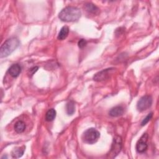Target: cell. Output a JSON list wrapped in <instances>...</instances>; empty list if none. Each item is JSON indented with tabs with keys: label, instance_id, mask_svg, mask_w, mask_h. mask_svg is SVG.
<instances>
[{
	"label": "cell",
	"instance_id": "1",
	"mask_svg": "<svg viewBox=\"0 0 159 159\" xmlns=\"http://www.w3.org/2000/svg\"><path fill=\"white\" fill-rule=\"evenodd\" d=\"M81 16L80 9L74 6H67L63 9L58 14V17L62 21L75 22L77 21Z\"/></svg>",
	"mask_w": 159,
	"mask_h": 159
},
{
	"label": "cell",
	"instance_id": "12",
	"mask_svg": "<svg viewBox=\"0 0 159 159\" xmlns=\"http://www.w3.org/2000/svg\"><path fill=\"white\" fill-rule=\"evenodd\" d=\"M26 125L24 122L22 120H19L17 122H16L14 125V130L17 133H22L23 132L25 129Z\"/></svg>",
	"mask_w": 159,
	"mask_h": 159
},
{
	"label": "cell",
	"instance_id": "8",
	"mask_svg": "<svg viewBox=\"0 0 159 159\" xmlns=\"http://www.w3.org/2000/svg\"><path fill=\"white\" fill-rule=\"evenodd\" d=\"M21 66L20 65L16 63V64H13L12 65L10 68L8 70V73H9V75L14 77V78H16L17 77L20 72H21Z\"/></svg>",
	"mask_w": 159,
	"mask_h": 159
},
{
	"label": "cell",
	"instance_id": "7",
	"mask_svg": "<svg viewBox=\"0 0 159 159\" xmlns=\"http://www.w3.org/2000/svg\"><path fill=\"white\" fill-rule=\"evenodd\" d=\"M148 135L147 134H143L140 138L136 144V150L139 153H143L148 148L147 140Z\"/></svg>",
	"mask_w": 159,
	"mask_h": 159
},
{
	"label": "cell",
	"instance_id": "13",
	"mask_svg": "<svg viewBox=\"0 0 159 159\" xmlns=\"http://www.w3.org/2000/svg\"><path fill=\"white\" fill-rule=\"evenodd\" d=\"M84 7H85L86 10L88 12H90V13L97 14L99 12V8L92 3H86V4H85Z\"/></svg>",
	"mask_w": 159,
	"mask_h": 159
},
{
	"label": "cell",
	"instance_id": "6",
	"mask_svg": "<svg viewBox=\"0 0 159 159\" xmlns=\"http://www.w3.org/2000/svg\"><path fill=\"white\" fill-rule=\"evenodd\" d=\"M115 68H109L107 69L102 70V71L97 73L93 77L94 81H101L105 80H107L109 76L114 72Z\"/></svg>",
	"mask_w": 159,
	"mask_h": 159
},
{
	"label": "cell",
	"instance_id": "14",
	"mask_svg": "<svg viewBox=\"0 0 159 159\" xmlns=\"http://www.w3.org/2000/svg\"><path fill=\"white\" fill-rule=\"evenodd\" d=\"M66 111L68 115H73L75 111V104L72 101H69L66 106Z\"/></svg>",
	"mask_w": 159,
	"mask_h": 159
},
{
	"label": "cell",
	"instance_id": "2",
	"mask_svg": "<svg viewBox=\"0 0 159 159\" xmlns=\"http://www.w3.org/2000/svg\"><path fill=\"white\" fill-rule=\"evenodd\" d=\"M19 40L16 37H12L6 40L0 48V57L4 58L9 56L19 45Z\"/></svg>",
	"mask_w": 159,
	"mask_h": 159
},
{
	"label": "cell",
	"instance_id": "15",
	"mask_svg": "<svg viewBox=\"0 0 159 159\" xmlns=\"http://www.w3.org/2000/svg\"><path fill=\"white\" fill-rule=\"evenodd\" d=\"M56 117V111L54 109H49L45 115V119L47 121H52Z\"/></svg>",
	"mask_w": 159,
	"mask_h": 159
},
{
	"label": "cell",
	"instance_id": "3",
	"mask_svg": "<svg viewBox=\"0 0 159 159\" xmlns=\"http://www.w3.org/2000/svg\"><path fill=\"white\" fill-rule=\"evenodd\" d=\"M100 137L99 132L94 128H89L85 130L82 135L83 141L89 144L96 142Z\"/></svg>",
	"mask_w": 159,
	"mask_h": 159
},
{
	"label": "cell",
	"instance_id": "11",
	"mask_svg": "<svg viewBox=\"0 0 159 159\" xmlns=\"http://www.w3.org/2000/svg\"><path fill=\"white\" fill-rule=\"evenodd\" d=\"M68 34H69V28L67 26H63L60 29V30L58 33L57 39L60 40H64L67 37Z\"/></svg>",
	"mask_w": 159,
	"mask_h": 159
},
{
	"label": "cell",
	"instance_id": "9",
	"mask_svg": "<svg viewBox=\"0 0 159 159\" xmlns=\"http://www.w3.org/2000/svg\"><path fill=\"white\" fill-rule=\"evenodd\" d=\"M25 148V146L16 147V148H14L11 152L12 157L14 158H18L21 157L24 154Z\"/></svg>",
	"mask_w": 159,
	"mask_h": 159
},
{
	"label": "cell",
	"instance_id": "16",
	"mask_svg": "<svg viewBox=\"0 0 159 159\" xmlns=\"http://www.w3.org/2000/svg\"><path fill=\"white\" fill-rule=\"evenodd\" d=\"M152 116H153V113H152V112H150V114H148L145 117V118H144L143 120L142 121V122H141V125H142V126H143V125H146V124H147V123L149 122V120L152 119Z\"/></svg>",
	"mask_w": 159,
	"mask_h": 159
},
{
	"label": "cell",
	"instance_id": "10",
	"mask_svg": "<svg viewBox=\"0 0 159 159\" xmlns=\"http://www.w3.org/2000/svg\"><path fill=\"white\" fill-rule=\"evenodd\" d=\"M124 109L121 106H116L112 108L109 114L112 117H119L124 114Z\"/></svg>",
	"mask_w": 159,
	"mask_h": 159
},
{
	"label": "cell",
	"instance_id": "5",
	"mask_svg": "<svg viewBox=\"0 0 159 159\" xmlns=\"http://www.w3.org/2000/svg\"><path fill=\"white\" fill-rule=\"evenodd\" d=\"M122 148V138L120 136H116L114 138L111 148L110 151V155L112 158L115 157L120 152Z\"/></svg>",
	"mask_w": 159,
	"mask_h": 159
},
{
	"label": "cell",
	"instance_id": "18",
	"mask_svg": "<svg viewBox=\"0 0 159 159\" xmlns=\"http://www.w3.org/2000/svg\"><path fill=\"white\" fill-rule=\"evenodd\" d=\"M38 70V67L37 66H35V67H33L31 69H30V74L31 75H33L34 74V73H35Z\"/></svg>",
	"mask_w": 159,
	"mask_h": 159
},
{
	"label": "cell",
	"instance_id": "17",
	"mask_svg": "<svg viewBox=\"0 0 159 159\" xmlns=\"http://www.w3.org/2000/svg\"><path fill=\"white\" fill-rule=\"evenodd\" d=\"M86 43H87V42L84 40V39H80L78 42V47L80 48H84L86 45Z\"/></svg>",
	"mask_w": 159,
	"mask_h": 159
},
{
	"label": "cell",
	"instance_id": "4",
	"mask_svg": "<svg viewBox=\"0 0 159 159\" xmlns=\"http://www.w3.org/2000/svg\"><path fill=\"white\" fill-rule=\"evenodd\" d=\"M152 98L150 95H145L142 96L137 102V109L141 112L147 110L152 106Z\"/></svg>",
	"mask_w": 159,
	"mask_h": 159
}]
</instances>
